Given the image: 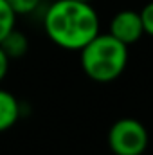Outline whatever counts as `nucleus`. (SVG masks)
Returning <instances> with one entry per match:
<instances>
[{
	"instance_id": "423d86ee",
	"label": "nucleus",
	"mask_w": 153,
	"mask_h": 155,
	"mask_svg": "<svg viewBox=\"0 0 153 155\" xmlns=\"http://www.w3.org/2000/svg\"><path fill=\"white\" fill-rule=\"evenodd\" d=\"M0 47L9 56V60H16V58H22V56L27 54V51H29V40H27V36L22 31H18L15 27L5 38L0 41Z\"/></svg>"
},
{
	"instance_id": "9d476101",
	"label": "nucleus",
	"mask_w": 153,
	"mask_h": 155,
	"mask_svg": "<svg viewBox=\"0 0 153 155\" xmlns=\"http://www.w3.org/2000/svg\"><path fill=\"white\" fill-rule=\"evenodd\" d=\"M9 56L4 52V49L0 47V83L4 81V78L7 76V72H9Z\"/></svg>"
},
{
	"instance_id": "f03ea898",
	"label": "nucleus",
	"mask_w": 153,
	"mask_h": 155,
	"mask_svg": "<svg viewBox=\"0 0 153 155\" xmlns=\"http://www.w3.org/2000/svg\"><path fill=\"white\" fill-rule=\"evenodd\" d=\"M128 45L121 43L108 33H97L81 51L79 63L86 78L96 83H112L126 71Z\"/></svg>"
},
{
	"instance_id": "20e7f679",
	"label": "nucleus",
	"mask_w": 153,
	"mask_h": 155,
	"mask_svg": "<svg viewBox=\"0 0 153 155\" xmlns=\"http://www.w3.org/2000/svg\"><path fill=\"white\" fill-rule=\"evenodd\" d=\"M108 35H112L115 40H119L121 43H124L128 47L137 43L144 36V29H142L139 11L122 9V11L115 13L110 18V24H108Z\"/></svg>"
},
{
	"instance_id": "1a4fd4ad",
	"label": "nucleus",
	"mask_w": 153,
	"mask_h": 155,
	"mask_svg": "<svg viewBox=\"0 0 153 155\" xmlns=\"http://www.w3.org/2000/svg\"><path fill=\"white\" fill-rule=\"evenodd\" d=\"M139 15H141L144 35H148V36L153 38V0H150L148 4H144V7L139 11Z\"/></svg>"
},
{
	"instance_id": "f257e3e1",
	"label": "nucleus",
	"mask_w": 153,
	"mask_h": 155,
	"mask_svg": "<svg viewBox=\"0 0 153 155\" xmlns=\"http://www.w3.org/2000/svg\"><path fill=\"white\" fill-rule=\"evenodd\" d=\"M43 31L54 45L65 51H81L101 33V20L92 2L54 0L45 9Z\"/></svg>"
},
{
	"instance_id": "9b49d317",
	"label": "nucleus",
	"mask_w": 153,
	"mask_h": 155,
	"mask_svg": "<svg viewBox=\"0 0 153 155\" xmlns=\"http://www.w3.org/2000/svg\"><path fill=\"white\" fill-rule=\"evenodd\" d=\"M79 2H92V0H79Z\"/></svg>"
},
{
	"instance_id": "7ed1b4c3",
	"label": "nucleus",
	"mask_w": 153,
	"mask_h": 155,
	"mask_svg": "<svg viewBox=\"0 0 153 155\" xmlns=\"http://www.w3.org/2000/svg\"><path fill=\"white\" fill-rule=\"evenodd\" d=\"M106 141L112 155H144L150 144V134L139 119L121 117L110 126Z\"/></svg>"
},
{
	"instance_id": "39448f33",
	"label": "nucleus",
	"mask_w": 153,
	"mask_h": 155,
	"mask_svg": "<svg viewBox=\"0 0 153 155\" xmlns=\"http://www.w3.org/2000/svg\"><path fill=\"white\" fill-rule=\"evenodd\" d=\"M20 116H22V103L18 101V97L9 90L0 88V132L13 128L18 123Z\"/></svg>"
},
{
	"instance_id": "6e6552de",
	"label": "nucleus",
	"mask_w": 153,
	"mask_h": 155,
	"mask_svg": "<svg viewBox=\"0 0 153 155\" xmlns=\"http://www.w3.org/2000/svg\"><path fill=\"white\" fill-rule=\"evenodd\" d=\"M7 4L18 16V15H33L41 5V0H7Z\"/></svg>"
},
{
	"instance_id": "0eeeda50",
	"label": "nucleus",
	"mask_w": 153,
	"mask_h": 155,
	"mask_svg": "<svg viewBox=\"0 0 153 155\" xmlns=\"http://www.w3.org/2000/svg\"><path fill=\"white\" fill-rule=\"evenodd\" d=\"M16 27V13L11 9L7 0H0V41Z\"/></svg>"
}]
</instances>
